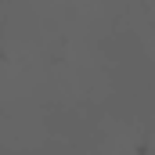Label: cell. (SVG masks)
<instances>
[{
  "instance_id": "obj_1",
  "label": "cell",
  "mask_w": 155,
  "mask_h": 155,
  "mask_svg": "<svg viewBox=\"0 0 155 155\" xmlns=\"http://www.w3.org/2000/svg\"><path fill=\"white\" fill-rule=\"evenodd\" d=\"M144 152L155 155V97H152V112H148V123H144Z\"/></svg>"
}]
</instances>
